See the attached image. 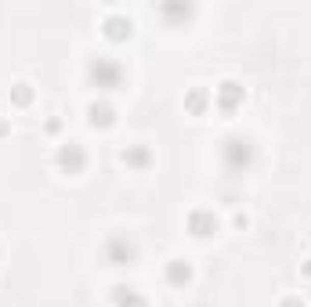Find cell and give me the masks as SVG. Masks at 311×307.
<instances>
[{
	"instance_id": "obj_1",
	"label": "cell",
	"mask_w": 311,
	"mask_h": 307,
	"mask_svg": "<svg viewBox=\"0 0 311 307\" xmlns=\"http://www.w3.org/2000/svg\"><path fill=\"white\" fill-rule=\"evenodd\" d=\"M109 120H112V112H109L105 105H101V108H98V105H91V123H109Z\"/></svg>"
}]
</instances>
